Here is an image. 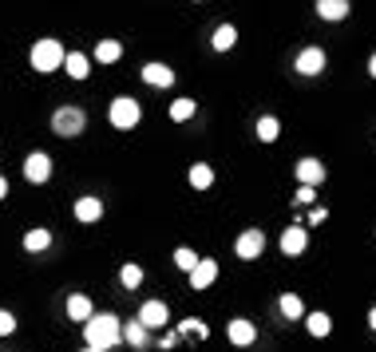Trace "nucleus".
<instances>
[{"label": "nucleus", "mask_w": 376, "mask_h": 352, "mask_svg": "<svg viewBox=\"0 0 376 352\" xmlns=\"http://www.w3.org/2000/svg\"><path fill=\"white\" fill-rule=\"evenodd\" d=\"M119 56H123V44L119 40H99V44H95V60H99V64H115Z\"/></svg>", "instance_id": "obj_21"}, {"label": "nucleus", "mask_w": 376, "mask_h": 352, "mask_svg": "<svg viewBox=\"0 0 376 352\" xmlns=\"http://www.w3.org/2000/svg\"><path fill=\"white\" fill-rule=\"evenodd\" d=\"M48 246H51V233L44 230V226H36V230L24 233V249H28V253H44Z\"/></svg>", "instance_id": "obj_19"}, {"label": "nucleus", "mask_w": 376, "mask_h": 352, "mask_svg": "<svg viewBox=\"0 0 376 352\" xmlns=\"http://www.w3.org/2000/svg\"><path fill=\"white\" fill-rule=\"evenodd\" d=\"M368 76L376 79V52H372V60H368Z\"/></svg>", "instance_id": "obj_32"}, {"label": "nucleus", "mask_w": 376, "mask_h": 352, "mask_svg": "<svg viewBox=\"0 0 376 352\" xmlns=\"http://www.w3.org/2000/svg\"><path fill=\"white\" fill-rule=\"evenodd\" d=\"M24 178L28 182H48L51 178V159L44 155V151H36V155L24 159Z\"/></svg>", "instance_id": "obj_8"}, {"label": "nucleus", "mask_w": 376, "mask_h": 352, "mask_svg": "<svg viewBox=\"0 0 376 352\" xmlns=\"http://www.w3.org/2000/svg\"><path fill=\"white\" fill-rule=\"evenodd\" d=\"M262 249H265V233L262 230H246L238 238V258L242 261H257L262 258Z\"/></svg>", "instance_id": "obj_6"}, {"label": "nucleus", "mask_w": 376, "mask_h": 352, "mask_svg": "<svg viewBox=\"0 0 376 352\" xmlns=\"http://www.w3.org/2000/svg\"><path fill=\"white\" fill-rule=\"evenodd\" d=\"M210 182H214L210 163H194V166H190V186H194V190H206Z\"/></svg>", "instance_id": "obj_25"}, {"label": "nucleus", "mask_w": 376, "mask_h": 352, "mask_svg": "<svg viewBox=\"0 0 376 352\" xmlns=\"http://www.w3.org/2000/svg\"><path fill=\"white\" fill-rule=\"evenodd\" d=\"M210 44H214V52H230L234 44H238V28L234 24H218L214 28V36H210Z\"/></svg>", "instance_id": "obj_16"}, {"label": "nucleus", "mask_w": 376, "mask_h": 352, "mask_svg": "<svg viewBox=\"0 0 376 352\" xmlns=\"http://www.w3.org/2000/svg\"><path fill=\"white\" fill-rule=\"evenodd\" d=\"M349 0H317V16L321 20H345L349 16Z\"/></svg>", "instance_id": "obj_13"}, {"label": "nucleus", "mask_w": 376, "mask_h": 352, "mask_svg": "<svg viewBox=\"0 0 376 352\" xmlns=\"http://www.w3.org/2000/svg\"><path fill=\"white\" fill-rule=\"evenodd\" d=\"M84 111H79V107H60V111L51 115V131H56V135H64V139H71V135H79V131H84Z\"/></svg>", "instance_id": "obj_4"}, {"label": "nucleus", "mask_w": 376, "mask_h": 352, "mask_svg": "<svg viewBox=\"0 0 376 352\" xmlns=\"http://www.w3.org/2000/svg\"><path fill=\"white\" fill-rule=\"evenodd\" d=\"M214 277H218V261L210 258H198V266L190 269V289H210Z\"/></svg>", "instance_id": "obj_11"}, {"label": "nucleus", "mask_w": 376, "mask_h": 352, "mask_svg": "<svg viewBox=\"0 0 376 352\" xmlns=\"http://www.w3.org/2000/svg\"><path fill=\"white\" fill-rule=\"evenodd\" d=\"M277 309H282V317H285V321H297V317H305V305H301V297H297V293H282V301H277Z\"/></svg>", "instance_id": "obj_20"}, {"label": "nucleus", "mask_w": 376, "mask_h": 352, "mask_svg": "<svg viewBox=\"0 0 376 352\" xmlns=\"http://www.w3.org/2000/svg\"><path fill=\"white\" fill-rule=\"evenodd\" d=\"M64 44L60 40H36L32 44V52H28V60H32V68L40 71V76H48V71H56V68H64Z\"/></svg>", "instance_id": "obj_2"}, {"label": "nucleus", "mask_w": 376, "mask_h": 352, "mask_svg": "<svg viewBox=\"0 0 376 352\" xmlns=\"http://www.w3.org/2000/svg\"><path fill=\"white\" fill-rule=\"evenodd\" d=\"M119 281L127 285V289H135V285H143V269H139V266H123L119 269Z\"/></svg>", "instance_id": "obj_28"}, {"label": "nucleus", "mask_w": 376, "mask_h": 352, "mask_svg": "<svg viewBox=\"0 0 376 352\" xmlns=\"http://www.w3.org/2000/svg\"><path fill=\"white\" fill-rule=\"evenodd\" d=\"M68 317H71V321H91V317H95L91 301H87L84 293H76V297H68Z\"/></svg>", "instance_id": "obj_18"}, {"label": "nucleus", "mask_w": 376, "mask_h": 352, "mask_svg": "<svg viewBox=\"0 0 376 352\" xmlns=\"http://www.w3.org/2000/svg\"><path fill=\"white\" fill-rule=\"evenodd\" d=\"M297 182L301 186H321V182H325V163H321V159H301L297 163Z\"/></svg>", "instance_id": "obj_10"}, {"label": "nucleus", "mask_w": 376, "mask_h": 352, "mask_svg": "<svg viewBox=\"0 0 376 352\" xmlns=\"http://www.w3.org/2000/svg\"><path fill=\"white\" fill-rule=\"evenodd\" d=\"M0 198H9V178L0 174Z\"/></svg>", "instance_id": "obj_31"}, {"label": "nucleus", "mask_w": 376, "mask_h": 352, "mask_svg": "<svg viewBox=\"0 0 376 352\" xmlns=\"http://www.w3.org/2000/svg\"><path fill=\"white\" fill-rule=\"evenodd\" d=\"M64 68H68V76H71V79H87V71H91V64H87V56H79V52H68V56H64Z\"/></svg>", "instance_id": "obj_22"}, {"label": "nucleus", "mask_w": 376, "mask_h": 352, "mask_svg": "<svg viewBox=\"0 0 376 352\" xmlns=\"http://www.w3.org/2000/svg\"><path fill=\"white\" fill-rule=\"evenodd\" d=\"M305 246H309L305 226H285V233H282V253H285V258H297V253H305Z\"/></svg>", "instance_id": "obj_7"}, {"label": "nucleus", "mask_w": 376, "mask_h": 352, "mask_svg": "<svg viewBox=\"0 0 376 352\" xmlns=\"http://www.w3.org/2000/svg\"><path fill=\"white\" fill-rule=\"evenodd\" d=\"M139 119H143V107H139V99H131V95H119V99H112V127H115V131H131Z\"/></svg>", "instance_id": "obj_3"}, {"label": "nucleus", "mask_w": 376, "mask_h": 352, "mask_svg": "<svg viewBox=\"0 0 376 352\" xmlns=\"http://www.w3.org/2000/svg\"><path fill=\"white\" fill-rule=\"evenodd\" d=\"M305 325H309V333L313 336H329L333 333V317H329V313H309Z\"/></svg>", "instance_id": "obj_24"}, {"label": "nucleus", "mask_w": 376, "mask_h": 352, "mask_svg": "<svg viewBox=\"0 0 376 352\" xmlns=\"http://www.w3.org/2000/svg\"><path fill=\"white\" fill-rule=\"evenodd\" d=\"M147 333H151V328L143 325V321H127V325H123V341L131 344V348H147Z\"/></svg>", "instance_id": "obj_17"}, {"label": "nucleus", "mask_w": 376, "mask_h": 352, "mask_svg": "<svg viewBox=\"0 0 376 352\" xmlns=\"http://www.w3.org/2000/svg\"><path fill=\"white\" fill-rule=\"evenodd\" d=\"M226 336H230V344H238V348H246V344H254V341H257V328H254V321L238 317V321H230V328H226Z\"/></svg>", "instance_id": "obj_12"}, {"label": "nucleus", "mask_w": 376, "mask_h": 352, "mask_svg": "<svg viewBox=\"0 0 376 352\" xmlns=\"http://www.w3.org/2000/svg\"><path fill=\"white\" fill-rule=\"evenodd\" d=\"M174 266H179V269H187V273H190V269L198 266V253H194V249H187V246H182V249H174Z\"/></svg>", "instance_id": "obj_27"}, {"label": "nucleus", "mask_w": 376, "mask_h": 352, "mask_svg": "<svg viewBox=\"0 0 376 352\" xmlns=\"http://www.w3.org/2000/svg\"><path fill=\"white\" fill-rule=\"evenodd\" d=\"M84 352H99V348H84Z\"/></svg>", "instance_id": "obj_34"}, {"label": "nucleus", "mask_w": 376, "mask_h": 352, "mask_svg": "<svg viewBox=\"0 0 376 352\" xmlns=\"http://www.w3.org/2000/svg\"><path fill=\"white\" fill-rule=\"evenodd\" d=\"M194 111H198L194 99H174V104H171V119H174V123H187Z\"/></svg>", "instance_id": "obj_26"}, {"label": "nucleus", "mask_w": 376, "mask_h": 352, "mask_svg": "<svg viewBox=\"0 0 376 352\" xmlns=\"http://www.w3.org/2000/svg\"><path fill=\"white\" fill-rule=\"evenodd\" d=\"M76 218H79V222H99V218H103V202L95 194L79 198V202H76Z\"/></svg>", "instance_id": "obj_14"}, {"label": "nucleus", "mask_w": 376, "mask_h": 352, "mask_svg": "<svg viewBox=\"0 0 376 352\" xmlns=\"http://www.w3.org/2000/svg\"><path fill=\"white\" fill-rule=\"evenodd\" d=\"M139 321L147 328H163V325H171V309H167L163 301H147L143 309H139Z\"/></svg>", "instance_id": "obj_9"}, {"label": "nucleus", "mask_w": 376, "mask_h": 352, "mask_svg": "<svg viewBox=\"0 0 376 352\" xmlns=\"http://www.w3.org/2000/svg\"><path fill=\"white\" fill-rule=\"evenodd\" d=\"M143 79H147L151 87H171V84H174V71L167 68V64H147V68H143Z\"/></svg>", "instance_id": "obj_15"}, {"label": "nucleus", "mask_w": 376, "mask_h": 352, "mask_svg": "<svg viewBox=\"0 0 376 352\" xmlns=\"http://www.w3.org/2000/svg\"><path fill=\"white\" fill-rule=\"evenodd\" d=\"M257 139H262V143H274L277 135H282V123L274 119V115H262V119H257Z\"/></svg>", "instance_id": "obj_23"}, {"label": "nucleus", "mask_w": 376, "mask_h": 352, "mask_svg": "<svg viewBox=\"0 0 376 352\" xmlns=\"http://www.w3.org/2000/svg\"><path fill=\"white\" fill-rule=\"evenodd\" d=\"M368 325H372V328H376V309H372V313H368Z\"/></svg>", "instance_id": "obj_33"}, {"label": "nucleus", "mask_w": 376, "mask_h": 352, "mask_svg": "<svg viewBox=\"0 0 376 352\" xmlns=\"http://www.w3.org/2000/svg\"><path fill=\"white\" fill-rule=\"evenodd\" d=\"M9 333H16V317L9 309H0V336H9Z\"/></svg>", "instance_id": "obj_29"}, {"label": "nucleus", "mask_w": 376, "mask_h": 352, "mask_svg": "<svg viewBox=\"0 0 376 352\" xmlns=\"http://www.w3.org/2000/svg\"><path fill=\"white\" fill-rule=\"evenodd\" d=\"M84 336H87V348L107 352L112 344L123 341V325H119V317H115V313H99V317L84 321Z\"/></svg>", "instance_id": "obj_1"}, {"label": "nucleus", "mask_w": 376, "mask_h": 352, "mask_svg": "<svg viewBox=\"0 0 376 352\" xmlns=\"http://www.w3.org/2000/svg\"><path fill=\"white\" fill-rule=\"evenodd\" d=\"M313 198H317V186H301L297 190V202H301V206H305V202H313Z\"/></svg>", "instance_id": "obj_30"}, {"label": "nucleus", "mask_w": 376, "mask_h": 352, "mask_svg": "<svg viewBox=\"0 0 376 352\" xmlns=\"http://www.w3.org/2000/svg\"><path fill=\"white\" fill-rule=\"evenodd\" d=\"M325 52H321V48H305V52L297 56V60H293V68H297V76H321V71H325Z\"/></svg>", "instance_id": "obj_5"}]
</instances>
